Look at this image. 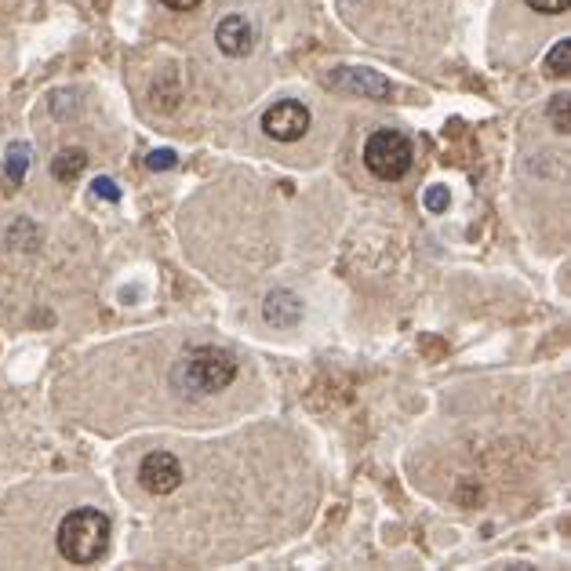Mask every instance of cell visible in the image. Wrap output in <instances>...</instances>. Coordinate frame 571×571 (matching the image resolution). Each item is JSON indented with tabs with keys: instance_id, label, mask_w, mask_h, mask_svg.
Instances as JSON below:
<instances>
[{
	"instance_id": "6da1fadb",
	"label": "cell",
	"mask_w": 571,
	"mask_h": 571,
	"mask_svg": "<svg viewBox=\"0 0 571 571\" xmlns=\"http://www.w3.org/2000/svg\"><path fill=\"white\" fill-rule=\"evenodd\" d=\"M62 561L70 564H95L110 550V517L95 506H81L62 517L59 535H55Z\"/></svg>"
},
{
	"instance_id": "7a4b0ae2",
	"label": "cell",
	"mask_w": 571,
	"mask_h": 571,
	"mask_svg": "<svg viewBox=\"0 0 571 571\" xmlns=\"http://www.w3.org/2000/svg\"><path fill=\"white\" fill-rule=\"evenodd\" d=\"M233 379H237V361H233V353L219 350V346H197L175 368V386L182 393H197V397L226 390Z\"/></svg>"
},
{
	"instance_id": "3957f363",
	"label": "cell",
	"mask_w": 571,
	"mask_h": 571,
	"mask_svg": "<svg viewBox=\"0 0 571 571\" xmlns=\"http://www.w3.org/2000/svg\"><path fill=\"white\" fill-rule=\"evenodd\" d=\"M415 161V150H411V139L393 128L375 131L368 142H364V168L382 182H397L411 171Z\"/></svg>"
},
{
	"instance_id": "277c9868",
	"label": "cell",
	"mask_w": 571,
	"mask_h": 571,
	"mask_svg": "<svg viewBox=\"0 0 571 571\" xmlns=\"http://www.w3.org/2000/svg\"><path fill=\"white\" fill-rule=\"evenodd\" d=\"M310 110L295 99L273 102L270 110L262 113V131L277 142H299L306 131H310Z\"/></svg>"
},
{
	"instance_id": "5b68a950",
	"label": "cell",
	"mask_w": 571,
	"mask_h": 571,
	"mask_svg": "<svg viewBox=\"0 0 571 571\" xmlns=\"http://www.w3.org/2000/svg\"><path fill=\"white\" fill-rule=\"evenodd\" d=\"M139 484L150 495H171L182 484V462L171 451H150L139 466Z\"/></svg>"
},
{
	"instance_id": "8992f818",
	"label": "cell",
	"mask_w": 571,
	"mask_h": 571,
	"mask_svg": "<svg viewBox=\"0 0 571 571\" xmlns=\"http://www.w3.org/2000/svg\"><path fill=\"white\" fill-rule=\"evenodd\" d=\"M215 44H219L222 55L230 59H244L255 48V26H251L244 15H226V19L215 26Z\"/></svg>"
},
{
	"instance_id": "52a82bcc",
	"label": "cell",
	"mask_w": 571,
	"mask_h": 571,
	"mask_svg": "<svg viewBox=\"0 0 571 571\" xmlns=\"http://www.w3.org/2000/svg\"><path fill=\"white\" fill-rule=\"evenodd\" d=\"M262 313H266V321H270L273 328H295V324L302 321V299L288 288L270 291V295H266V306H262Z\"/></svg>"
},
{
	"instance_id": "ba28073f",
	"label": "cell",
	"mask_w": 571,
	"mask_h": 571,
	"mask_svg": "<svg viewBox=\"0 0 571 571\" xmlns=\"http://www.w3.org/2000/svg\"><path fill=\"white\" fill-rule=\"evenodd\" d=\"M346 77H350V81H346L350 91H357V95H368V99H390L393 95L390 81L375 70H346Z\"/></svg>"
},
{
	"instance_id": "9c48e42d",
	"label": "cell",
	"mask_w": 571,
	"mask_h": 571,
	"mask_svg": "<svg viewBox=\"0 0 571 571\" xmlns=\"http://www.w3.org/2000/svg\"><path fill=\"white\" fill-rule=\"evenodd\" d=\"M88 168V153L84 150H62L55 161H51V175L59 182H77Z\"/></svg>"
},
{
	"instance_id": "30bf717a",
	"label": "cell",
	"mask_w": 571,
	"mask_h": 571,
	"mask_svg": "<svg viewBox=\"0 0 571 571\" xmlns=\"http://www.w3.org/2000/svg\"><path fill=\"white\" fill-rule=\"evenodd\" d=\"M568 62H571V41L561 37V41L550 48V55H546V70H550V77H568Z\"/></svg>"
},
{
	"instance_id": "8fae6325",
	"label": "cell",
	"mask_w": 571,
	"mask_h": 571,
	"mask_svg": "<svg viewBox=\"0 0 571 571\" xmlns=\"http://www.w3.org/2000/svg\"><path fill=\"white\" fill-rule=\"evenodd\" d=\"M26 168H30V146L19 142V146H11L8 150V164H4V171H8L11 182H22L26 179Z\"/></svg>"
},
{
	"instance_id": "7c38bea8",
	"label": "cell",
	"mask_w": 571,
	"mask_h": 571,
	"mask_svg": "<svg viewBox=\"0 0 571 571\" xmlns=\"http://www.w3.org/2000/svg\"><path fill=\"white\" fill-rule=\"evenodd\" d=\"M550 121H553V128L561 131V135H568V95H553Z\"/></svg>"
},
{
	"instance_id": "4fadbf2b",
	"label": "cell",
	"mask_w": 571,
	"mask_h": 571,
	"mask_svg": "<svg viewBox=\"0 0 571 571\" xmlns=\"http://www.w3.org/2000/svg\"><path fill=\"white\" fill-rule=\"evenodd\" d=\"M175 161H179V153H175V150H153L150 157H146V168H150V171H168V168H175Z\"/></svg>"
},
{
	"instance_id": "5bb4252c",
	"label": "cell",
	"mask_w": 571,
	"mask_h": 571,
	"mask_svg": "<svg viewBox=\"0 0 571 571\" xmlns=\"http://www.w3.org/2000/svg\"><path fill=\"white\" fill-rule=\"evenodd\" d=\"M422 204H426L430 211H448L451 193L444 190V186H430V190H426V197H422Z\"/></svg>"
},
{
	"instance_id": "9a60e30c",
	"label": "cell",
	"mask_w": 571,
	"mask_h": 571,
	"mask_svg": "<svg viewBox=\"0 0 571 571\" xmlns=\"http://www.w3.org/2000/svg\"><path fill=\"white\" fill-rule=\"evenodd\" d=\"M531 11H539V15H564L568 11L571 0H524Z\"/></svg>"
},
{
	"instance_id": "2e32d148",
	"label": "cell",
	"mask_w": 571,
	"mask_h": 571,
	"mask_svg": "<svg viewBox=\"0 0 571 571\" xmlns=\"http://www.w3.org/2000/svg\"><path fill=\"white\" fill-rule=\"evenodd\" d=\"M91 190H95V197H102V201H121V190H117V182L113 179H95V186H91Z\"/></svg>"
},
{
	"instance_id": "e0dca14e",
	"label": "cell",
	"mask_w": 571,
	"mask_h": 571,
	"mask_svg": "<svg viewBox=\"0 0 571 571\" xmlns=\"http://www.w3.org/2000/svg\"><path fill=\"white\" fill-rule=\"evenodd\" d=\"M171 11H193V8H201L204 0H164Z\"/></svg>"
}]
</instances>
